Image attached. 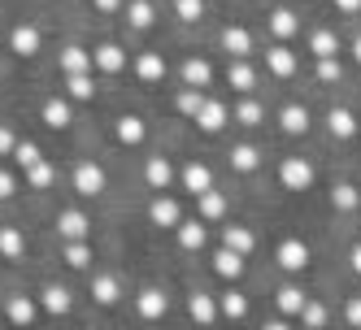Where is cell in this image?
I'll list each match as a JSON object with an SVG mask.
<instances>
[{
	"instance_id": "6da1fadb",
	"label": "cell",
	"mask_w": 361,
	"mask_h": 330,
	"mask_svg": "<svg viewBox=\"0 0 361 330\" xmlns=\"http://www.w3.org/2000/svg\"><path fill=\"white\" fill-rule=\"evenodd\" d=\"M39 300L35 296H27V291H9L5 296V317H9V326H18V330H31L35 322H39Z\"/></svg>"
},
{
	"instance_id": "7a4b0ae2",
	"label": "cell",
	"mask_w": 361,
	"mask_h": 330,
	"mask_svg": "<svg viewBox=\"0 0 361 330\" xmlns=\"http://www.w3.org/2000/svg\"><path fill=\"white\" fill-rule=\"evenodd\" d=\"M53 231L61 235V243L92 239V217H87L83 209H57V217H53Z\"/></svg>"
},
{
	"instance_id": "3957f363",
	"label": "cell",
	"mask_w": 361,
	"mask_h": 330,
	"mask_svg": "<svg viewBox=\"0 0 361 330\" xmlns=\"http://www.w3.org/2000/svg\"><path fill=\"white\" fill-rule=\"evenodd\" d=\"M39 48H44V31L35 22H13L9 27V53L13 57H35Z\"/></svg>"
},
{
	"instance_id": "277c9868",
	"label": "cell",
	"mask_w": 361,
	"mask_h": 330,
	"mask_svg": "<svg viewBox=\"0 0 361 330\" xmlns=\"http://www.w3.org/2000/svg\"><path fill=\"white\" fill-rule=\"evenodd\" d=\"M70 183H74V191H79L83 200H96L100 191H105V170H100L96 161H79L74 174H70Z\"/></svg>"
},
{
	"instance_id": "5b68a950",
	"label": "cell",
	"mask_w": 361,
	"mask_h": 330,
	"mask_svg": "<svg viewBox=\"0 0 361 330\" xmlns=\"http://www.w3.org/2000/svg\"><path fill=\"white\" fill-rule=\"evenodd\" d=\"M35 300H39V309H44L48 317H70V309H74V296H70V287H61V283H44Z\"/></svg>"
},
{
	"instance_id": "8992f818",
	"label": "cell",
	"mask_w": 361,
	"mask_h": 330,
	"mask_svg": "<svg viewBox=\"0 0 361 330\" xmlns=\"http://www.w3.org/2000/svg\"><path fill=\"white\" fill-rule=\"evenodd\" d=\"M279 183L288 187V191H305L309 183H314V165H309L305 157H283V165H279Z\"/></svg>"
},
{
	"instance_id": "52a82bcc",
	"label": "cell",
	"mask_w": 361,
	"mask_h": 330,
	"mask_svg": "<svg viewBox=\"0 0 361 330\" xmlns=\"http://www.w3.org/2000/svg\"><path fill=\"white\" fill-rule=\"evenodd\" d=\"M92 65H96L100 74H122V70H126V48L114 44V39H100V44L92 48Z\"/></svg>"
},
{
	"instance_id": "ba28073f",
	"label": "cell",
	"mask_w": 361,
	"mask_h": 330,
	"mask_svg": "<svg viewBox=\"0 0 361 330\" xmlns=\"http://www.w3.org/2000/svg\"><path fill=\"white\" fill-rule=\"evenodd\" d=\"M148 222L161 226V231H178L183 209H178V200H170V196H152V200H148Z\"/></svg>"
},
{
	"instance_id": "9c48e42d",
	"label": "cell",
	"mask_w": 361,
	"mask_h": 330,
	"mask_svg": "<svg viewBox=\"0 0 361 330\" xmlns=\"http://www.w3.org/2000/svg\"><path fill=\"white\" fill-rule=\"evenodd\" d=\"M178 183H183V191H192V196H204V191H214V174H209V165L204 161H183V170H178Z\"/></svg>"
},
{
	"instance_id": "30bf717a",
	"label": "cell",
	"mask_w": 361,
	"mask_h": 330,
	"mask_svg": "<svg viewBox=\"0 0 361 330\" xmlns=\"http://www.w3.org/2000/svg\"><path fill=\"white\" fill-rule=\"evenodd\" d=\"M166 309H170V300H166L161 287H140V296H135V313H140L144 322H161Z\"/></svg>"
},
{
	"instance_id": "8fae6325",
	"label": "cell",
	"mask_w": 361,
	"mask_h": 330,
	"mask_svg": "<svg viewBox=\"0 0 361 330\" xmlns=\"http://www.w3.org/2000/svg\"><path fill=\"white\" fill-rule=\"evenodd\" d=\"M39 118H44V126H53V131H70L74 109H70V100H66V96H48L44 105H39Z\"/></svg>"
},
{
	"instance_id": "7c38bea8",
	"label": "cell",
	"mask_w": 361,
	"mask_h": 330,
	"mask_svg": "<svg viewBox=\"0 0 361 330\" xmlns=\"http://www.w3.org/2000/svg\"><path fill=\"white\" fill-rule=\"evenodd\" d=\"M57 65H61V74H92L96 70L92 65V48H83V44H66L57 53Z\"/></svg>"
},
{
	"instance_id": "4fadbf2b",
	"label": "cell",
	"mask_w": 361,
	"mask_h": 330,
	"mask_svg": "<svg viewBox=\"0 0 361 330\" xmlns=\"http://www.w3.org/2000/svg\"><path fill=\"white\" fill-rule=\"evenodd\" d=\"M92 300L100 304V309H114V304L122 300V278L118 274H92Z\"/></svg>"
},
{
	"instance_id": "5bb4252c",
	"label": "cell",
	"mask_w": 361,
	"mask_h": 330,
	"mask_svg": "<svg viewBox=\"0 0 361 330\" xmlns=\"http://www.w3.org/2000/svg\"><path fill=\"white\" fill-rule=\"evenodd\" d=\"M114 135H118V144H126V148H140V144L148 139V126H144L140 113H122V118L114 122Z\"/></svg>"
},
{
	"instance_id": "9a60e30c",
	"label": "cell",
	"mask_w": 361,
	"mask_h": 330,
	"mask_svg": "<svg viewBox=\"0 0 361 330\" xmlns=\"http://www.w3.org/2000/svg\"><path fill=\"white\" fill-rule=\"evenodd\" d=\"M188 313H192V322L196 326H214L222 313H218V296H209V291H192L188 296Z\"/></svg>"
},
{
	"instance_id": "2e32d148",
	"label": "cell",
	"mask_w": 361,
	"mask_h": 330,
	"mask_svg": "<svg viewBox=\"0 0 361 330\" xmlns=\"http://www.w3.org/2000/svg\"><path fill=\"white\" fill-rule=\"evenodd\" d=\"M296 53H292V48L288 44H274V48H266V70L274 74V79H292V74H296Z\"/></svg>"
},
{
	"instance_id": "e0dca14e",
	"label": "cell",
	"mask_w": 361,
	"mask_h": 330,
	"mask_svg": "<svg viewBox=\"0 0 361 330\" xmlns=\"http://www.w3.org/2000/svg\"><path fill=\"white\" fill-rule=\"evenodd\" d=\"M274 261L288 269V274H300V269L309 265V248H305L300 239H283V243H279V252H274Z\"/></svg>"
},
{
	"instance_id": "ac0fdd59",
	"label": "cell",
	"mask_w": 361,
	"mask_h": 330,
	"mask_svg": "<svg viewBox=\"0 0 361 330\" xmlns=\"http://www.w3.org/2000/svg\"><path fill=\"white\" fill-rule=\"evenodd\" d=\"M178 74H183V87H196V91H204V87L214 83V65L204 61V57H196V53L183 61V70H178Z\"/></svg>"
},
{
	"instance_id": "d6986e66",
	"label": "cell",
	"mask_w": 361,
	"mask_h": 330,
	"mask_svg": "<svg viewBox=\"0 0 361 330\" xmlns=\"http://www.w3.org/2000/svg\"><path fill=\"white\" fill-rule=\"evenodd\" d=\"M226 122H231V109L222 105V100H204V109L196 113V126H200L204 135H218Z\"/></svg>"
},
{
	"instance_id": "ffe728a7",
	"label": "cell",
	"mask_w": 361,
	"mask_h": 330,
	"mask_svg": "<svg viewBox=\"0 0 361 330\" xmlns=\"http://www.w3.org/2000/svg\"><path fill=\"white\" fill-rule=\"evenodd\" d=\"M144 179H148L152 191H170V183H174V165H170V157H148V161H144Z\"/></svg>"
},
{
	"instance_id": "44dd1931",
	"label": "cell",
	"mask_w": 361,
	"mask_h": 330,
	"mask_svg": "<svg viewBox=\"0 0 361 330\" xmlns=\"http://www.w3.org/2000/svg\"><path fill=\"white\" fill-rule=\"evenodd\" d=\"M305 304H309V296H305L300 287H292V283H283V287L274 291V309H279L283 317H300Z\"/></svg>"
},
{
	"instance_id": "7402d4cb",
	"label": "cell",
	"mask_w": 361,
	"mask_h": 330,
	"mask_svg": "<svg viewBox=\"0 0 361 330\" xmlns=\"http://www.w3.org/2000/svg\"><path fill=\"white\" fill-rule=\"evenodd\" d=\"M214 274L226 278V283H240V278H244V257L231 252V248H218L214 252Z\"/></svg>"
},
{
	"instance_id": "603a6c76",
	"label": "cell",
	"mask_w": 361,
	"mask_h": 330,
	"mask_svg": "<svg viewBox=\"0 0 361 330\" xmlns=\"http://www.w3.org/2000/svg\"><path fill=\"white\" fill-rule=\"evenodd\" d=\"M126 27L131 31H148L152 22H157V5H152V0H126Z\"/></svg>"
},
{
	"instance_id": "cb8c5ba5",
	"label": "cell",
	"mask_w": 361,
	"mask_h": 330,
	"mask_svg": "<svg viewBox=\"0 0 361 330\" xmlns=\"http://www.w3.org/2000/svg\"><path fill=\"white\" fill-rule=\"evenodd\" d=\"M222 48H226V57L244 61V57H252V35L244 27H222Z\"/></svg>"
},
{
	"instance_id": "d4e9b609",
	"label": "cell",
	"mask_w": 361,
	"mask_h": 330,
	"mask_svg": "<svg viewBox=\"0 0 361 330\" xmlns=\"http://www.w3.org/2000/svg\"><path fill=\"white\" fill-rule=\"evenodd\" d=\"M0 257L5 261L27 257V235H22V226H0Z\"/></svg>"
},
{
	"instance_id": "484cf974",
	"label": "cell",
	"mask_w": 361,
	"mask_h": 330,
	"mask_svg": "<svg viewBox=\"0 0 361 330\" xmlns=\"http://www.w3.org/2000/svg\"><path fill=\"white\" fill-rule=\"evenodd\" d=\"M22 183H27L31 191H48V187L57 183V165L44 157V161H35L31 170H22Z\"/></svg>"
},
{
	"instance_id": "4316f807",
	"label": "cell",
	"mask_w": 361,
	"mask_h": 330,
	"mask_svg": "<svg viewBox=\"0 0 361 330\" xmlns=\"http://www.w3.org/2000/svg\"><path fill=\"white\" fill-rule=\"evenodd\" d=\"M178 248H183V252H200L204 243H209V231H204V222L196 217V222H178Z\"/></svg>"
},
{
	"instance_id": "83f0119b",
	"label": "cell",
	"mask_w": 361,
	"mask_h": 330,
	"mask_svg": "<svg viewBox=\"0 0 361 330\" xmlns=\"http://www.w3.org/2000/svg\"><path fill=\"white\" fill-rule=\"evenodd\" d=\"M266 27H270V35L283 44V39H292V35L300 31V18H296L292 9H274V13L266 18Z\"/></svg>"
},
{
	"instance_id": "f1b7e54d",
	"label": "cell",
	"mask_w": 361,
	"mask_h": 330,
	"mask_svg": "<svg viewBox=\"0 0 361 330\" xmlns=\"http://www.w3.org/2000/svg\"><path fill=\"white\" fill-rule=\"evenodd\" d=\"M222 248L248 257V252H252V231H248V226H240V222H226V226H222Z\"/></svg>"
},
{
	"instance_id": "f546056e",
	"label": "cell",
	"mask_w": 361,
	"mask_h": 330,
	"mask_svg": "<svg viewBox=\"0 0 361 330\" xmlns=\"http://www.w3.org/2000/svg\"><path fill=\"white\" fill-rule=\"evenodd\" d=\"M218 313L231 317V322H244V317H248V296L235 291V287H226V291L218 296Z\"/></svg>"
},
{
	"instance_id": "4dcf8cb0",
	"label": "cell",
	"mask_w": 361,
	"mask_h": 330,
	"mask_svg": "<svg viewBox=\"0 0 361 330\" xmlns=\"http://www.w3.org/2000/svg\"><path fill=\"white\" fill-rule=\"evenodd\" d=\"M196 213H200V222H222V217H226V196H222V191L196 196Z\"/></svg>"
},
{
	"instance_id": "1f68e13d",
	"label": "cell",
	"mask_w": 361,
	"mask_h": 330,
	"mask_svg": "<svg viewBox=\"0 0 361 330\" xmlns=\"http://www.w3.org/2000/svg\"><path fill=\"white\" fill-rule=\"evenodd\" d=\"M135 74H140L144 83H161L166 79V57L161 53H140L135 57Z\"/></svg>"
},
{
	"instance_id": "d6a6232c",
	"label": "cell",
	"mask_w": 361,
	"mask_h": 330,
	"mask_svg": "<svg viewBox=\"0 0 361 330\" xmlns=\"http://www.w3.org/2000/svg\"><path fill=\"white\" fill-rule=\"evenodd\" d=\"M61 265H66V269H87V265H92V239L61 243Z\"/></svg>"
},
{
	"instance_id": "836d02e7",
	"label": "cell",
	"mask_w": 361,
	"mask_h": 330,
	"mask_svg": "<svg viewBox=\"0 0 361 330\" xmlns=\"http://www.w3.org/2000/svg\"><path fill=\"white\" fill-rule=\"evenodd\" d=\"M257 165H262V152L252 144H231V170L235 174H252Z\"/></svg>"
},
{
	"instance_id": "e575fe53",
	"label": "cell",
	"mask_w": 361,
	"mask_h": 330,
	"mask_svg": "<svg viewBox=\"0 0 361 330\" xmlns=\"http://www.w3.org/2000/svg\"><path fill=\"white\" fill-rule=\"evenodd\" d=\"M96 96V79L92 74H66V100H74V105H83V100Z\"/></svg>"
},
{
	"instance_id": "d590c367",
	"label": "cell",
	"mask_w": 361,
	"mask_h": 330,
	"mask_svg": "<svg viewBox=\"0 0 361 330\" xmlns=\"http://www.w3.org/2000/svg\"><path fill=\"white\" fill-rule=\"evenodd\" d=\"M204 100H209V96H204V91H196V87H178V96H174V109L183 113V118H192V122H196V113L204 109Z\"/></svg>"
},
{
	"instance_id": "8d00e7d4",
	"label": "cell",
	"mask_w": 361,
	"mask_h": 330,
	"mask_svg": "<svg viewBox=\"0 0 361 330\" xmlns=\"http://www.w3.org/2000/svg\"><path fill=\"white\" fill-rule=\"evenodd\" d=\"M279 126H283L288 135H305V131H309V109H305V105H288V109L279 113Z\"/></svg>"
},
{
	"instance_id": "74e56055",
	"label": "cell",
	"mask_w": 361,
	"mask_h": 330,
	"mask_svg": "<svg viewBox=\"0 0 361 330\" xmlns=\"http://www.w3.org/2000/svg\"><path fill=\"white\" fill-rule=\"evenodd\" d=\"M226 83L235 87V91H252V87H257V74H252L248 61H231V65H226Z\"/></svg>"
},
{
	"instance_id": "f35d334b",
	"label": "cell",
	"mask_w": 361,
	"mask_h": 330,
	"mask_svg": "<svg viewBox=\"0 0 361 330\" xmlns=\"http://www.w3.org/2000/svg\"><path fill=\"white\" fill-rule=\"evenodd\" d=\"M326 126H331L335 139H353V135H357V118H353L348 109H331V113H326Z\"/></svg>"
},
{
	"instance_id": "ab89813d",
	"label": "cell",
	"mask_w": 361,
	"mask_h": 330,
	"mask_svg": "<svg viewBox=\"0 0 361 330\" xmlns=\"http://www.w3.org/2000/svg\"><path fill=\"white\" fill-rule=\"evenodd\" d=\"M309 53H314L318 61H322V57H335V53H340V39H335V31H314V35H309Z\"/></svg>"
},
{
	"instance_id": "60d3db41",
	"label": "cell",
	"mask_w": 361,
	"mask_h": 330,
	"mask_svg": "<svg viewBox=\"0 0 361 330\" xmlns=\"http://www.w3.org/2000/svg\"><path fill=\"white\" fill-rule=\"evenodd\" d=\"M331 205L340 209V213H353V209L361 205V196H357L353 183H335V187H331Z\"/></svg>"
},
{
	"instance_id": "b9f144b4",
	"label": "cell",
	"mask_w": 361,
	"mask_h": 330,
	"mask_svg": "<svg viewBox=\"0 0 361 330\" xmlns=\"http://www.w3.org/2000/svg\"><path fill=\"white\" fill-rule=\"evenodd\" d=\"M13 165H22V170H31L35 161H44V152H39V144L35 139H18V148H13V157H9Z\"/></svg>"
},
{
	"instance_id": "7bdbcfd3",
	"label": "cell",
	"mask_w": 361,
	"mask_h": 330,
	"mask_svg": "<svg viewBox=\"0 0 361 330\" xmlns=\"http://www.w3.org/2000/svg\"><path fill=\"white\" fill-rule=\"evenodd\" d=\"M231 118H235L240 126H262V118H266V109L257 105V100H240L235 109H231Z\"/></svg>"
},
{
	"instance_id": "ee69618b",
	"label": "cell",
	"mask_w": 361,
	"mask_h": 330,
	"mask_svg": "<svg viewBox=\"0 0 361 330\" xmlns=\"http://www.w3.org/2000/svg\"><path fill=\"white\" fill-rule=\"evenodd\" d=\"M300 326H305V330H322V326H326V304L309 300V304H305V313H300Z\"/></svg>"
},
{
	"instance_id": "f6af8a7d",
	"label": "cell",
	"mask_w": 361,
	"mask_h": 330,
	"mask_svg": "<svg viewBox=\"0 0 361 330\" xmlns=\"http://www.w3.org/2000/svg\"><path fill=\"white\" fill-rule=\"evenodd\" d=\"M174 18L178 22H200L204 18V0H174Z\"/></svg>"
},
{
	"instance_id": "bcb514c9",
	"label": "cell",
	"mask_w": 361,
	"mask_h": 330,
	"mask_svg": "<svg viewBox=\"0 0 361 330\" xmlns=\"http://www.w3.org/2000/svg\"><path fill=\"white\" fill-rule=\"evenodd\" d=\"M18 191H22V179H18L13 170H5V165H0V200H13Z\"/></svg>"
},
{
	"instance_id": "7dc6e473",
	"label": "cell",
	"mask_w": 361,
	"mask_h": 330,
	"mask_svg": "<svg viewBox=\"0 0 361 330\" xmlns=\"http://www.w3.org/2000/svg\"><path fill=\"white\" fill-rule=\"evenodd\" d=\"M13 148H18V131L9 122H0V157H13Z\"/></svg>"
},
{
	"instance_id": "c3c4849f",
	"label": "cell",
	"mask_w": 361,
	"mask_h": 330,
	"mask_svg": "<svg viewBox=\"0 0 361 330\" xmlns=\"http://www.w3.org/2000/svg\"><path fill=\"white\" fill-rule=\"evenodd\" d=\"M318 79H322V83H335V79H340V61H335V57H322V61H318Z\"/></svg>"
},
{
	"instance_id": "681fc988",
	"label": "cell",
	"mask_w": 361,
	"mask_h": 330,
	"mask_svg": "<svg viewBox=\"0 0 361 330\" xmlns=\"http://www.w3.org/2000/svg\"><path fill=\"white\" fill-rule=\"evenodd\" d=\"M92 9L109 18V13H122V9H126V0H92Z\"/></svg>"
},
{
	"instance_id": "f907efd6",
	"label": "cell",
	"mask_w": 361,
	"mask_h": 330,
	"mask_svg": "<svg viewBox=\"0 0 361 330\" xmlns=\"http://www.w3.org/2000/svg\"><path fill=\"white\" fill-rule=\"evenodd\" d=\"M344 313H348V326H357V330H361V296H357V300H348V309H344Z\"/></svg>"
},
{
	"instance_id": "816d5d0a",
	"label": "cell",
	"mask_w": 361,
	"mask_h": 330,
	"mask_svg": "<svg viewBox=\"0 0 361 330\" xmlns=\"http://www.w3.org/2000/svg\"><path fill=\"white\" fill-rule=\"evenodd\" d=\"M335 9L340 13H361V0H335Z\"/></svg>"
},
{
	"instance_id": "f5cc1de1",
	"label": "cell",
	"mask_w": 361,
	"mask_h": 330,
	"mask_svg": "<svg viewBox=\"0 0 361 330\" xmlns=\"http://www.w3.org/2000/svg\"><path fill=\"white\" fill-rule=\"evenodd\" d=\"M262 330H292V326H288V317H270Z\"/></svg>"
},
{
	"instance_id": "db71d44e",
	"label": "cell",
	"mask_w": 361,
	"mask_h": 330,
	"mask_svg": "<svg viewBox=\"0 0 361 330\" xmlns=\"http://www.w3.org/2000/svg\"><path fill=\"white\" fill-rule=\"evenodd\" d=\"M348 261H353V269H357V274H361V243H357V248H353V257H348Z\"/></svg>"
},
{
	"instance_id": "11a10c76",
	"label": "cell",
	"mask_w": 361,
	"mask_h": 330,
	"mask_svg": "<svg viewBox=\"0 0 361 330\" xmlns=\"http://www.w3.org/2000/svg\"><path fill=\"white\" fill-rule=\"evenodd\" d=\"M353 57H357V61H361V35H357V39H353Z\"/></svg>"
},
{
	"instance_id": "9f6ffc18",
	"label": "cell",
	"mask_w": 361,
	"mask_h": 330,
	"mask_svg": "<svg viewBox=\"0 0 361 330\" xmlns=\"http://www.w3.org/2000/svg\"><path fill=\"white\" fill-rule=\"evenodd\" d=\"M92 330H96V326H92Z\"/></svg>"
}]
</instances>
